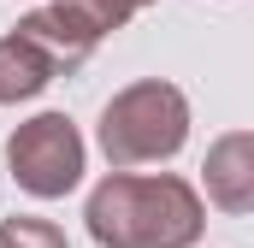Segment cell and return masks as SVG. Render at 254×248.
Returning a JSON list of instances; mask_svg holds the SVG:
<instances>
[{
	"instance_id": "9",
	"label": "cell",
	"mask_w": 254,
	"mask_h": 248,
	"mask_svg": "<svg viewBox=\"0 0 254 248\" xmlns=\"http://www.w3.org/2000/svg\"><path fill=\"white\" fill-rule=\"evenodd\" d=\"M142 6H154V0H136V12H142Z\"/></svg>"
},
{
	"instance_id": "5",
	"label": "cell",
	"mask_w": 254,
	"mask_h": 248,
	"mask_svg": "<svg viewBox=\"0 0 254 248\" xmlns=\"http://www.w3.org/2000/svg\"><path fill=\"white\" fill-rule=\"evenodd\" d=\"M18 36H30V42L54 60V71H77V65L95 54V30L77 24V12H71L65 0L42 6V12H30V18H18Z\"/></svg>"
},
{
	"instance_id": "7",
	"label": "cell",
	"mask_w": 254,
	"mask_h": 248,
	"mask_svg": "<svg viewBox=\"0 0 254 248\" xmlns=\"http://www.w3.org/2000/svg\"><path fill=\"white\" fill-rule=\"evenodd\" d=\"M0 248H65V231L54 219L12 213V219H0Z\"/></svg>"
},
{
	"instance_id": "3",
	"label": "cell",
	"mask_w": 254,
	"mask_h": 248,
	"mask_svg": "<svg viewBox=\"0 0 254 248\" xmlns=\"http://www.w3.org/2000/svg\"><path fill=\"white\" fill-rule=\"evenodd\" d=\"M83 130L65 119V113H36L6 136V166H12V184L36 201H60L83 184Z\"/></svg>"
},
{
	"instance_id": "4",
	"label": "cell",
	"mask_w": 254,
	"mask_h": 248,
	"mask_svg": "<svg viewBox=\"0 0 254 248\" xmlns=\"http://www.w3.org/2000/svg\"><path fill=\"white\" fill-rule=\"evenodd\" d=\"M201 189L219 213H254V130H225L207 160H201Z\"/></svg>"
},
{
	"instance_id": "1",
	"label": "cell",
	"mask_w": 254,
	"mask_h": 248,
	"mask_svg": "<svg viewBox=\"0 0 254 248\" xmlns=\"http://www.w3.org/2000/svg\"><path fill=\"white\" fill-rule=\"evenodd\" d=\"M89 237L101 248H195L207 207L184 178H136V172H107L89 189Z\"/></svg>"
},
{
	"instance_id": "2",
	"label": "cell",
	"mask_w": 254,
	"mask_h": 248,
	"mask_svg": "<svg viewBox=\"0 0 254 248\" xmlns=\"http://www.w3.org/2000/svg\"><path fill=\"white\" fill-rule=\"evenodd\" d=\"M95 142H101V154H107L113 172L172 160L190 142V101H184V89L166 83V77H142V83L119 89L101 107Z\"/></svg>"
},
{
	"instance_id": "8",
	"label": "cell",
	"mask_w": 254,
	"mask_h": 248,
	"mask_svg": "<svg viewBox=\"0 0 254 248\" xmlns=\"http://www.w3.org/2000/svg\"><path fill=\"white\" fill-rule=\"evenodd\" d=\"M65 6L77 12V24L95 30V42L113 36V30H125L130 18H136V0H65Z\"/></svg>"
},
{
	"instance_id": "6",
	"label": "cell",
	"mask_w": 254,
	"mask_h": 248,
	"mask_svg": "<svg viewBox=\"0 0 254 248\" xmlns=\"http://www.w3.org/2000/svg\"><path fill=\"white\" fill-rule=\"evenodd\" d=\"M60 71L54 60L30 42V36H0V107H18V101H36L48 83H54Z\"/></svg>"
}]
</instances>
